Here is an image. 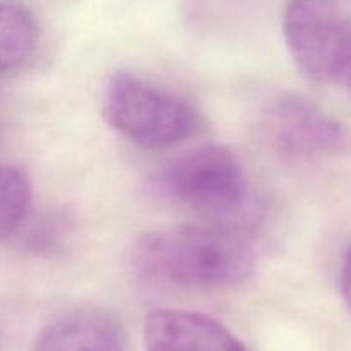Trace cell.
I'll list each match as a JSON object with an SVG mask.
<instances>
[{
  "label": "cell",
  "mask_w": 351,
  "mask_h": 351,
  "mask_svg": "<svg viewBox=\"0 0 351 351\" xmlns=\"http://www.w3.org/2000/svg\"><path fill=\"white\" fill-rule=\"evenodd\" d=\"M143 280L182 290H228L245 283L256 267L249 230L237 219H206L144 233L132 249Z\"/></svg>",
  "instance_id": "cell-1"
},
{
  "label": "cell",
  "mask_w": 351,
  "mask_h": 351,
  "mask_svg": "<svg viewBox=\"0 0 351 351\" xmlns=\"http://www.w3.org/2000/svg\"><path fill=\"white\" fill-rule=\"evenodd\" d=\"M101 110L112 129L147 149L184 143L201 127V117L187 99L127 71L108 79Z\"/></svg>",
  "instance_id": "cell-2"
},
{
  "label": "cell",
  "mask_w": 351,
  "mask_h": 351,
  "mask_svg": "<svg viewBox=\"0 0 351 351\" xmlns=\"http://www.w3.org/2000/svg\"><path fill=\"white\" fill-rule=\"evenodd\" d=\"M154 189L206 219H237L249 202V184L239 158L218 144L175 158L158 173Z\"/></svg>",
  "instance_id": "cell-3"
},
{
  "label": "cell",
  "mask_w": 351,
  "mask_h": 351,
  "mask_svg": "<svg viewBox=\"0 0 351 351\" xmlns=\"http://www.w3.org/2000/svg\"><path fill=\"white\" fill-rule=\"evenodd\" d=\"M283 34L302 75L321 84L339 81L351 45V0H290Z\"/></svg>",
  "instance_id": "cell-4"
},
{
  "label": "cell",
  "mask_w": 351,
  "mask_h": 351,
  "mask_svg": "<svg viewBox=\"0 0 351 351\" xmlns=\"http://www.w3.org/2000/svg\"><path fill=\"white\" fill-rule=\"evenodd\" d=\"M261 132L276 153L291 160L328 158L346 146L341 122L298 93H281L264 106Z\"/></svg>",
  "instance_id": "cell-5"
},
{
  "label": "cell",
  "mask_w": 351,
  "mask_h": 351,
  "mask_svg": "<svg viewBox=\"0 0 351 351\" xmlns=\"http://www.w3.org/2000/svg\"><path fill=\"white\" fill-rule=\"evenodd\" d=\"M146 351H247L232 331L197 312L158 308L144 324Z\"/></svg>",
  "instance_id": "cell-6"
},
{
  "label": "cell",
  "mask_w": 351,
  "mask_h": 351,
  "mask_svg": "<svg viewBox=\"0 0 351 351\" xmlns=\"http://www.w3.org/2000/svg\"><path fill=\"white\" fill-rule=\"evenodd\" d=\"M33 351H127V339L105 308L75 307L45 326Z\"/></svg>",
  "instance_id": "cell-7"
},
{
  "label": "cell",
  "mask_w": 351,
  "mask_h": 351,
  "mask_svg": "<svg viewBox=\"0 0 351 351\" xmlns=\"http://www.w3.org/2000/svg\"><path fill=\"white\" fill-rule=\"evenodd\" d=\"M38 24L23 5L0 0V72L12 71L33 55Z\"/></svg>",
  "instance_id": "cell-8"
},
{
  "label": "cell",
  "mask_w": 351,
  "mask_h": 351,
  "mask_svg": "<svg viewBox=\"0 0 351 351\" xmlns=\"http://www.w3.org/2000/svg\"><path fill=\"white\" fill-rule=\"evenodd\" d=\"M31 184L23 170L0 165V240L21 228L29 211Z\"/></svg>",
  "instance_id": "cell-9"
},
{
  "label": "cell",
  "mask_w": 351,
  "mask_h": 351,
  "mask_svg": "<svg viewBox=\"0 0 351 351\" xmlns=\"http://www.w3.org/2000/svg\"><path fill=\"white\" fill-rule=\"evenodd\" d=\"M74 225L67 213L45 211L36 219L29 223L26 230L24 242L33 252L50 256L60 250L71 239Z\"/></svg>",
  "instance_id": "cell-10"
},
{
  "label": "cell",
  "mask_w": 351,
  "mask_h": 351,
  "mask_svg": "<svg viewBox=\"0 0 351 351\" xmlns=\"http://www.w3.org/2000/svg\"><path fill=\"white\" fill-rule=\"evenodd\" d=\"M341 293L343 298H345L346 305L351 311V245L348 247L345 254V261H343V266H341Z\"/></svg>",
  "instance_id": "cell-11"
},
{
  "label": "cell",
  "mask_w": 351,
  "mask_h": 351,
  "mask_svg": "<svg viewBox=\"0 0 351 351\" xmlns=\"http://www.w3.org/2000/svg\"><path fill=\"white\" fill-rule=\"evenodd\" d=\"M339 81H343V84L346 86V89L351 93V45L346 51L345 62H343L341 74H339Z\"/></svg>",
  "instance_id": "cell-12"
}]
</instances>
